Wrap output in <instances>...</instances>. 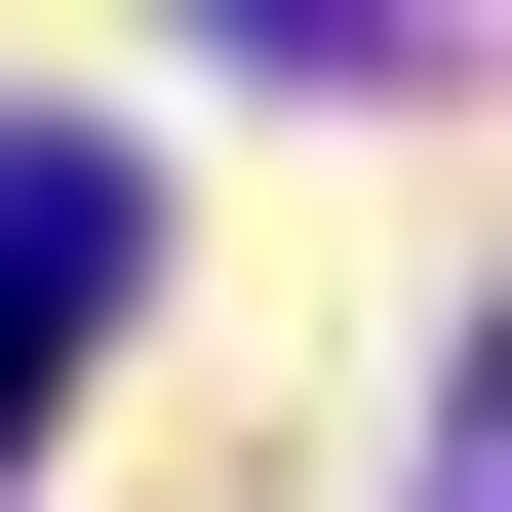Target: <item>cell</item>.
<instances>
[{
  "label": "cell",
  "instance_id": "1",
  "mask_svg": "<svg viewBox=\"0 0 512 512\" xmlns=\"http://www.w3.org/2000/svg\"><path fill=\"white\" fill-rule=\"evenodd\" d=\"M119 276H158V197L79 158V119H0V473H40V355L119 316Z\"/></svg>",
  "mask_w": 512,
  "mask_h": 512
},
{
  "label": "cell",
  "instance_id": "2",
  "mask_svg": "<svg viewBox=\"0 0 512 512\" xmlns=\"http://www.w3.org/2000/svg\"><path fill=\"white\" fill-rule=\"evenodd\" d=\"M276 79H473V0H237Z\"/></svg>",
  "mask_w": 512,
  "mask_h": 512
},
{
  "label": "cell",
  "instance_id": "3",
  "mask_svg": "<svg viewBox=\"0 0 512 512\" xmlns=\"http://www.w3.org/2000/svg\"><path fill=\"white\" fill-rule=\"evenodd\" d=\"M394 512H473V394H434V473H394Z\"/></svg>",
  "mask_w": 512,
  "mask_h": 512
}]
</instances>
